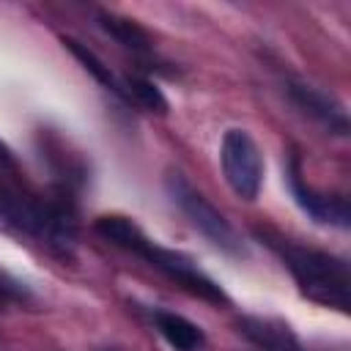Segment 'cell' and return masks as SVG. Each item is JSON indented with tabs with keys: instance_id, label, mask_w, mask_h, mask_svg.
Segmentation results:
<instances>
[{
	"instance_id": "obj_1",
	"label": "cell",
	"mask_w": 351,
	"mask_h": 351,
	"mask_svg": "<svg viewBox=\"0 0 351 351\" xmlns=\"http://www.w3.org/2000/svg\"><path fill=\"white\" fill-rule=\"evenodd\" d=\"M258 236L285 261L288 271L293 274L299 291L326 307H337V310H348L351 304V277H348V263L343 258H335L329 252L313 250V247H302L291 239L274 236L271 230H261Z\"/></svg>"
},
{
	"instance_id": "obj_2",
	"label": "cell",
	"mask_w": 351,
	"mask_h": 351,
	"mask_svg": "<svg viewBox=\"0 0 351 351\" xmlns=\"http://www.w3.org/2000/svg\"><path fill=\"white\" fill-rule=\"evenodd\" d=\"M167 192L173 197V203L184 211V217L203 233L208 236L217 247H222L225 252H241V239L236 233V228L181 176V173H170L167 176Z\"/></svg>"
},
{
	"instance_id": "obj_3",
	"label": "cell",
	"mask_w": 351,
	"mask_h": 351,
	"mask_svg": "<svg viewBox=\"0 0 351 351\" xmlns=\"http://www.w3.org/2000/svg\"><path fill=\"white\" fill-rule=\"evenodd\" d=\"M219 159H222V173L230 189L244 200H255L263 181V156L258 143L244 129H230L222 137Z\"/></svg>"
},
{
	"instance_id": "obj_4",
	"label": "cell",
	"mask_w": 351,
	"mask_h": 351,
	"mask_svg": "<svg viewBox=\"0 0 351 351\" xmlns=\"http://www.w3.org/2000/svg\"><path fill=\"white\" fill-rule=\"evenodd\" d=\"M140 258H145L154 269L165 271L170 280H176V282H178L181 288H186L189 293H195V296H200V299H206V302H214V304L228 302L225 291H222L214 280H208L203 271H197V269L192 266V261L184 258V255H178V252H173V250H165V247H156L154 241H148V244L143 247Z\"/></svg>"
},
{
	"instance_id": "obj_5",
	"label": "cell",
	"mask_w": 351,
	"mask_h": 351,
	"mask_svg": "<svg viewBox=\"0 0 351 351\" xmlns=\"http://www.w3.org/2000/svg\"><path fill=\"white\" fill-rule=\"evenodd\" d=\"M291 99L296 101V107L315 118L318 123H324L329 132H337V134H346L348 132V118H346V110L343 104H337L332 96H326L324 90L313 88V85H291Z\"/></svg>"
},
{
	"instance_id": "obj_6",
	"label": "cell",
	"mask_w": 351,
	"mask_h": 351,
	"mask_svg": "<svg viewBox=\"0 0 351 351\" xmlns=\"http://www.w3.org/2000/svg\"><path fill=\"white\" fill-rule=\"evenodd\" d=\"M291 189H293V195H296V203H299L310 217H315L318 222H332V225H340V228L348 225V203H346V197L321 195V192L304 186L302 178H299L296 162H293V170H291Z\"/></svg>"
},
{
	"instance_id": "obj_7",
	"label": "cell",
	"mask_w": 351,
	"mask_h": 351,
	"mask_svg": "<svg viewBox=\"0 0 351 351\" xmlns=\"http://www.w3.org/2000/svg\"><path fill=\"white\" fill-rule=\"evenodd\" d=\"M239 329L261 351H302V343L296 340V335L282 321H274V318H241Z\"/></svg>"
},
{
	"instance_id": "obj_8",
	"label": "cell",
	"mask_w": 351,
	"mask_h": 351,
	"mask_svg": "<svg viewBox=\"0 0 351 351\" xmlns=\"http://www.w3.org/2000/svg\"><path fill=\"white\" fill-rule=\"evenodd\" d=\"M154 321H156L159 335H162L176 351H200L203 343H206L203 329H200L197 324H192L189 318H184V315L159 310V313L154 315Z\"/></svg>"
},
{
	"instance_id": "obj_9",
	"label": "cell",
	"mask_w": 351,
	"mask_h": 351,
	"mask_svg": "<svg viewBox=\"0 0 351 351\" xmlns=\"http://www.w3.org/2000/svg\"><path fill=\"white\" fill-rule=\"evenodd\" d=\"M93 228H96V233H99L101 239H107V241H112L115 247L129 250V252H134V255H140V250L151 241L132 219L118 217V214H104V217H99V219L93 222Z\"/></svg>"
},
{
	"instance_id": "obj_10",
	"label": "cell",
	"mask_w": 351,
	"mask_h": 351,
	"mask_svg": "<svg viewBox=\"0 0 351 351\" xmlns=\"http://www.w3.org/2000/svg\"><path fill=\"white\" fill-rule=\"evenodd\" d=\"M99 25L104 27V33H110L121 47L126 49H134V52H145L151 47V38L148 33L134 22V19H126V16H118V14H107L101 11L99 14Z\"/></svg>"
},
{
	"instance_id": "obj_11",
	"label": "cell",
	"mask_w": 351,
	"mask_h": 351,
	"mask_svg": "<svg viewBox=\"0 0 351 351\" xmlns=\"http://www.w3.org/2000/svg\"><path fill=\"white\" fill-rule=\"evenodd\" d=\"M63 44H66V49L85 66V71H90L101 85H107L110 90H118V93H123L121 90V82L115 80V74L110 71V66H104V60L101 58H96V52H90L85 44H80V41H74V38H63Z\"/></svg>"
},
{
	"instance_id": "obj_12",
	"label": "cell",
	"mask_w": 351,
	"mask_h": 351,
	"mask_svg": "<svg viewBox=\"0 0 351 351\" xmlns=\"http://www.w3.org/2000/svg\"><path fill=\"white\" fill-rule=\"evenodd\" d=\"M121 90H123L129 99H134L140 107L151 110V112H167V99L162 96V90H159L151 80H143V77H126Z\"/></svg>"
},
{
	"instance_id": "obj_13",
	"label": "cell",
	"mask_w": 351,
	"mask_h": 351,
	"mask_svg": "<svg viewBox=\"0 0 351 351\" xmlns=\"http://www.w3.org/2000/svg\"><path fill=\"white\" fill-rule=\"evenodd\" d=\"M8 299H11V288H8V285H3V282H0V304H5V302H8Z\"/></svg>"
}]
</instances>
